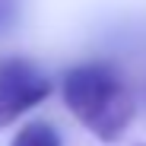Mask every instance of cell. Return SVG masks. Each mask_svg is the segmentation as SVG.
Instances as JSON below:
<instances>
[{
  "mask_svg": "<svg viewBox=\"0 0 146 146\" xmlns=\"http://www.w3.org/2000/svg\"><path fill=\"white\" fill-rule=\"evenodd\" d=\"M64 102L80 124L102 143H117L137 114L124 76L105 60H86L64 73Z\"/></svg>",
  "mask_w": 146,
  "mask_h": 146,
  "instance_id": "6da1fadb",
  "label": "cell"
},
{
  "mask_svg": "<svg viewBox=\"0 0 146 146\" xmlns=\"http://www.w3.org/2000/svg\"><path fill=\"white\" fill-rule=\"evenodd\" d=\"M51 95V80L22 57L0 60V130L32 111L38 102Z\"/></svg>",
  "mask_w": 146,
  "mask_h": 146,
  "instance_id": "7a4b0ae2",
  "label": "cell"
},
{
  "mask_svg": "<svg viewBox=\"0 0 146 146\" xmlns=\"http://www.w3.org/2000/svg\"><path fill=\"white\" fill-rule=\"evenodd\" d=\"M10 146H60V133L44 121H32V124L19 127Z\"/></svg>",
  "mask_w": 146,
  "mask_h": 146,
  "instance_id": "3957f363",
  "label": "cell"
}]
</instances>
